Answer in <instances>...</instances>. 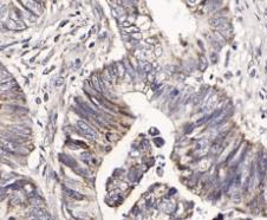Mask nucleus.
Instances as JSON below:
<instances>
[{"label":"nucleus","instance_id":"f257e3e1","mask_svg":"<svg viewBox=\"0 0 267 220\" xmlns=\"http://www.w3.org/2000/svg\"><path fill=\"white\" fill-rule=\"evenodd\" d=\"M258 180L259 182L261 183L265 178L267 176V154L266 153H261L259 155V159H258Z\"/></svg>","mask_w":267,"mask_h":220},{"label":"nucleus","instance_id":"f03ea898","mask_svg":"<svg viewBox=\"0 0 267 220\" xmlns=\"http://www.w3.org/2000/svg\"><path fill=\"white\" fill-rule=\"evenodd\" d=\"M77 128H78V130L84 135L85 138H87L89 140H91V141H96L97 138H98V135H97V133L89 125V124L84 122V121H81V120H78L77 121Z\"/></svg>","mask_w":267,"mask_h":220},{"label":"nucleus","instance_id":"7ed1b4c3","mask_svg":"<svg viewBox=\"0 0 267 220\" xmlns=\"http://www.w3.org/2000/svg\"><path fill=\"white\" fill-rule=\"evenodd\" d=\"M211 25L221 32H228L230 30V25H229L227 18H225V17H215V18L211 19Z\"/></svg>","mask_w":267,"mask_h":220},{"label":"nucleus","instance_id":"20e7f679","mask_svg":"<svg viewBox=\"0 0 267 220\" xmlns=\"http://www.w3.org/2000/svg\"><path fill=\"white\" fill-rule=\"evenodd\" d=\"M76 102H77V103L81 105V109L83 110V111H84V112L87 115V116H89V117L94 118V120H95L96 122H98L99 124H104V121L102 120V117L99 116V115L96 112V111H95V110H92V108H90V107H89V105H87L85 102H83V101H79V99H77V98H76Z\"/></svg>","mask_w":267,"mask_h":220},{"label":"nucleus","instance_id":"39448f33","mask_svg":"<svg viewBox=\"0 0 267 220\" xmlns=\"http://www.w3.org/2000/svg\"><path fill=\"white\" fill-rule=\"evenodd\" d=\"M7 131L13 134V135H17V136H21V138L23 136L27 138L32 133V130L26 125H11V127L7 128Z\"/></svg>","mask_w":267,"mask_h":220},{"label":"nucleus","instance_id":"423d86ee","mask_svg":"<svg viewBox=\"0 0 267 220\" xmlns=\"http://www.w3.org/2000/svg\"><path fill=\"white\" fill-rule=\"evenodd\" d=\"M230 108L232 107H226L225 109H222V111L220 112V115L216 117V118H214L213 121H211V125H213V127H215V125H219V124H222V123H225L226 121L228 120V116L230 115Z\"/></svg>","mask_w":267,"mask_h":220},{"label":"nucleus","instance_id":"0eeeda50","mask_svg":"<svg viewBox=\"0 0 267 220\" xmlns=\"http://www.w3.org/2000/svg\"><path fill=\"white\" fill-rule=\"evenodd\" d=\"M5 28L11 30V31H23V30H25L27 26H26V25L24 24V21H21V20L10 19V20H7V21L5 23Z\"/></svg>","mask_w":267,"mask_h":220},{"label":"nucleus","instance_id":"6e6552de","mask_svg":"<svg viewBox=\"0 0 267 220\" xmlns=\"http://www.w3.org/2000/svg\"><path fill=\"white\" fill-rule=\"evenodd\" d=\"M1 148L2 150L10 151V153H15L18 150L19 146L17 144V142H12V141H8V140H1Z\"/></svg>","mask_w":267,"mask_h":220},{"label":"nucleus","instance_id":"1a4fd4ad","mask_svg":"<svg viewBox=\"0 0 267 220\" xmlns=\"http://www.w3.org/2000/svg\"><path fill=\"white\" fill-rule=\"evenodd\" d=\"M59 161L63 163V165L71 167V168H76L77 162L73 157H71L70 155H66V154H59Z\"/></svg>","mask_w":267,"mask_h":220},{"label":"nucleus","instance_id":"9d476101","mask_svg":"<svg viewBox=\"0 0 267 220\" xmlns=\"http://www.w3.org/2000/svg\"><path fill=\"white\" fill-rule=\"evenodd\" d=\"M91 83L95 88V90H97L98 92H104V84H103V79L97 76L96 73H94L91 76Z\"/></svg>","mask_w":267,"mask_h":220},{"label":"nucleus","instance_id":"9b49d317","mask_svg":"<svg viewBox=\"0 0 267 220\" xmlns=\"http://www.w3.org/2000/svg\"><path fill=\"white\" fill-rule=\"evenodd\" d=\"M160 207H161L162 211H164L166 213L170 214V213H173L175 211V202H173V201H163Z\"/></svg>","mask_w":267,"mask_h":220},{"label":"nucleus","instance_id":"f8f14e48","mask_svg":"<svg viewBox=\"0 0 267 220\" xmlns=\"http://www.w3.org/2000/svg\"><path fill=\"white\" fill-rule=\"evenodd\" d=\"M140 69L142 70L144 73L149 75L150 72H153V65H151V63H149V62L141 60V62H140Z\"/></svg>","mask_w":267,"mask_h":220},{"label":"nucleus","instance_id":"ddd939ff","mask_svg":"<svg viewBox=\"0 0 267 220\" xmlns=\"http://www.w3.org/2000/svg\"><path fill=\"white\" fill-rule=\"evenodd\" d=\"M13 88H18V84L15 81H10V82H6V83H2L1 84V92H6V91H8V90H12Z\"/></svg>","mask_w":267,"mask_h":220},{"label":"nucleus","instance_id":"4468645a","mask_svg":"<svg viewBox=\"0 0 267 220\" xmlns=\"http://www.w3.org/2000/svg\"><path fill=\"white\" fill-rule=\"evenodd\" d=\"M64 191L66 192L68 195H70L71 198H73V199H76V200H83V199H84V195H83V194L76 192V191H73V189H71V188L64 187Z\"/></svg>","mask_w":267,"mask_h":220},{"label":"nucleus","instance_id":"2eb2a0df","mask_svg":"<svg viewBox=\"0 0 267 220\" xmlns=\"http://www.w3.org/2000/svg\"><path fill=\"white\" fill-rule=\"evenodd\" d=\"M1 84L2 83H6V82H10V81H13V78H12V76H11V73L10 72H7L6 69H4V68H1Z\"/></svg>","mask_w":267,"mask_h":220},{"label":"nucleus","instance_id":"dca6fc26","mask_svg":"<svg viewBox=\"0 0 267 220\" xmlns=\"http://www.w3.org/2000/svg\"><path fill=\"white\" fill-rule=\"evenodd\" d=\"M116 66H117V69H116V71H117V77L123 78V77H124V75H126V71H127V70L124 69V66H123V64H122V63H117V64H116Z\"/></svg>","mask_w":267,"mask_h":220},{"label":"nucleus","instance_id":"f3484780","mask_svg":"<svg viewBox=\"0 0 267 220\" xmlns=\"http://www.w3.org/2000/svg\"><path fill=\"white\" fill-rule=\"evenodd\" d=\"M207 68H208V62H207L205 56H201L200 63H199V69H200V71H206Z\"/></svg>","mask_w":267,"mask_h":220},{"label":"nucleus","instance_id":"a211bd4d","mask_svg":"<svg viewBox=\"0 0 267 220\" xmlns=\"http://www.w3.org/2000/svg\"><path fill=\"white\" fill-rule=\"evenodd\" d=\"M209 142H208V140H202V141H200L199 143H197V149H205V148H207Z\"/></svg>","mask_w":267,"mask_h":220},{"label":"nucleus","instance_id":"6ab92c4d","mask_svg":"<svg viewBox=\"0 0 267 220\" xmlns=\"http://www.w3.org/2000/svg\"><path fill=\"white\" fill-rule=\"evenodd\" d=\"M81 159H82L84 162L89 163V161L91 160V154H90V153H82V154H81Z\"/></svg>","mask_w":267,"mask_h":220},{"label":"nucleus","instance_id":"aec40b11","mask_svg":"<svg viewBox=\"0 0 267 220\" xmlns=\"http://www.w3.org/2000/svg\"><path fill=\"white\" fill-rule=\"evenodd\" d=\"M135 173H137L136 168H131V169L129 170V174H128V176H129V179L131 180V181H136V176L134 175Z\"/></svg>","mask_w":267,"mask_h":220},{"label":"nucleus","instance_id":"412c9836","mask_svg":"<svg viewBox=\"0 0 267 220\" xmlns=\"http://www.w3.org/2000/svg\"><path fill=\"white\" fill-rule=\"evenodd\" d=\"M124 65H126V70H128V72L134 77V76H135V71H134V69H132V66L130 65V63H129V62H126Z\"/></svg>","mask_w":267,"mask_h":220},{"label":"nucleus","instance_id":"4be33fe9","mask_svg":"<svg viewBox=\"0 0 267 220\" xmlns=\"http://www.w3.org/2000/svg\"><path fill=\"white\" fill-rule=\"evenodd\" d=\"M154 142H155V144H156L157 147H162V146L164 144V140H163V138H155Z\"/></svg>","mask_w":267,"mask_h":220},{"label":"nucleus","instance_id":"5701e85b","mask_svg":"<svg viewBox=\"0 0 267 220\" xmlns=\"http://www.w3.org/2000/svg\"><path fill=\"white\" fill-rule=\"evenodd\" d=\"M126 32H127V33H132V34H134L135 32H136V33L138 32V28H136V26H130V28H126Z\"/></svg>","mask_w":267,"mask_h":220},{"label":"nucleus","instance_id":"b1692460","mask_svg":"<svg viewBox=\"0 0 267 220\" xmlns=\"http://www.w3.org/2000/svg\"><path fill=\"white\" fill-rule=\"evenodd\" d=\"M57 79H58V81H56V83H55L56 86H59V85H62V84L64 83V79H63L62 77H60V78H57Z\"/></svg>","mask_w":267,"mask_h":220},{"label":"nucleus","instance_id":"393cba45","mask_svg":"<svg viewBox=\"0 0 267 220\" xmlns=\"http://www.w3.org/2000/svg\"><path fill=\"white\" fill-rule=\"evenodd\" d=\"M188 127H189V128H187V129H186V130H184V133H186V134H188V133H190V130H193V129H194V124H189V125H188Z\"/></svg>","mask_w":267,"mask_h":220},{"label":"nucleus","instance_id":"a878e982","mask_svg":"<svg viewBox=\"0 0 267 220\" xmlns=\"http://www.w3.org/2000/svg\"><path fill=\"white\" fill-rule=\"evenodd\" d=\"M162 53V47L161 46H157V49H156V56L158 57V56H161Z\"/></svg>","mask_w":267,"mask_h":220},{"label":"nucleus","instance_id":"bb28decb","mask_svg":"<svg viewBox=\"0 0 267 220\" xmlns=\"http://www.w3.org/2000/svg\"><path fill=\"white\" fill-rule=\"evenodd\" d=\"M211 58H213V59H214V60H213V63H216V60H218V56L215 55V53H211Z\"/></svg>","mask_w":267,"mask_h":220}]
</instances>
